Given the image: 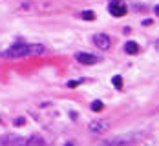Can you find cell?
I'll return each mask as SVG.
<instances>
[{"label": "cell", "instance_id": "cell-1", "mask_svg": "<svg viewBox=\"0 0 159 146\" xmlns=\"http://www.w3.org/2000/svg\"><path fill=\"white\" fill-rule=\"evenodd\" d=\"M44 51H46V48L42 44H13L2 55H4V59H24V57L42 55Z\"/></svg>", "mask_w": 159, "mask_h": 146}, {"label": "cell", "instance_id": "cell-2", "mask_svg": "<svg viewBox=\"0 0 159 146\" xmlns=\"http://www.w3.org/2000/svg\"><path fill=\"white\" fill-rule=\"evenodd\" d=\"M135 135L134 133H125V135H117V137H111L108 141H104L102 146H126L130 141H134Z\"/></svg>", "mask_w": 159, "mask_h": 146}, {"label": "cell", "instance_id": "cell-3", "mask_svg": "<svg viewBox=\"0 0 159 146\" xmlns=\"http://www.w3.org/2000/svg\"><path fill=\"white\" fill-rule=\"evenodd\" d=\"M108 11H110L113 16H117V18H119V16L126 15L128 9H126V4H125L123 0H111L110 6H108Z\"/></svg>", "mask_w": 159, "mask_h": 146}, {"label": "cell", "instance_id": "cell-4", "mask_svg": "<svg viewBox=\"0 0 159 146\" xmlns=\"http://www.w3.org/2000/svg\"><path fill=\"white\" fill-rule=\"evenodd\" d=\"M75 59H77V62H79V64H86V66L97 64V62L101 60L97 55H92V53H84V51H79V53H75Z\"/></svg>", "mask_w": 159, "mask_h": 146}, {"label": "cell", "instance_id": "cell-5", "mask_svg": "<svg viewBox=\"0 0 159 146\" xmlns=\"http://www.w3.org/2000/svg\"><path fill=\"white\" fill-rule=\"evenodd\" d=\"M20 143H22V137L16 133H7L0 137V146H20Z\"/></svg>", "mask_w": 159, "mask_h": 146}, {"label": "cell", "instance_id": "cell-6", "mask_svg": "<svg viewBox=\"0 0 159 146\" xmlns=\"http://www.w3.org/2000/svg\"><path fill=\"white\" fill-rule=\"evenodd\" d=\"M93 44H95L97 48L101 49H108L111 44L110 37L108 35H104V33H97V35H93Z\"/></svg>", "mask_w": 159, "mask_h": 146}, {"label": "cell", "instance_id": "cell-7", "mask_svg": "<svg viewBox=\"0 0 159 146\" xmlns=\"http://www.w3.org/2000/svg\"><path fill=\"white\" fill-rule=\"evenodd\" d=\"M110 130V124L106 122V121H101V119H97L93 122H90V131L92 133H104V131Z\"/></svg>", "mask_w": 159, "mask_h": 146}, {"label": "cell", "instance_id": "cell-8", "mask_svg": "<svg viewBox=\"0 0 159 146\" xmlns=\"http://www.w3.org/2000/svg\"><path fill=\"white\" fill-rule=\"evenodd\" d=\"M20 146H48V143H46L40 135H31V137H28V139L22 137Z\"/></svg>", "mask_w": 159, "mask_h": 146}, {"label": "cell", "instance_id": "cell-9", "mask_svg": "<svg viewBox=\"0 0 159 146\" xmlns=\"http://www.w3.org/2000/svg\"><path fill=\"white\" fill-rule=\"evenodd\" d=\"M125 51H126V53H130V55H135V53H139V46H137V42H134V40L126 42Z\"/></svg>", "mask_w": 159, "mask_h": 146}, {"label": "cell", "instance_id": "cell-10", "mask_svg": "<svg viewBox=\"0 0 159 146\" xmlns=\"http://www.w3.org/2000/svg\"><path fill=\"white\" fill-rule=\"evenodd\" d=\"M102 108H104V104H102L101 100H93V102H92V112H101Z\"/></svg>", "mask_w": 159, "mask_h": 146}, {"label": "cell", "instance_id": "cell-11", "mask_svg": "<svg viewBox=\"0 0 159 146\" xmlns=\"http://www.w3.org/2000/svg\"><path fill=\"white\" fill-rule=\"evenodd\" d=\"M82 18H84V20H95V13H93V11H82Z\"/></svg>", "mask_w": 159, "mask_h": 146}, {"label": "cell", "instance_id": "cell-12", "mask_svg": "<svg viewBox=\"0 0 159 146\" xmlns=\"http://www.w3.org/2000/svg\"><path fill=\"white\" fill-rule=\"evenodd\" d=\"M111 82H113V86H115V88H123V77L115 75V77L111 79Z\"/></svg>", "mask_w": 159, "mask_h": 146}, {"label": "cell", "instance_id": "cell-13", "mask_svg": "<svg viewBox=\"0 0 159 146\" xmlns=\"http://www.w3.org/2000/svg\"><path fill=\"white\" fill-rule=\"evenodd\" d=\"M13 124H15V126H22V124H26V117H16L15 121H13Z\"/></svg>", "mask_w": 159, "mask_h": 146}, {"label": "cell", "instance_id": "cell-14", "mask_svg": "<svg viewBox=\"0 0 159 146\" xmlns=\"http://www.w3.org/2000/svg\"><path fill=\"white\" fill-rule=\"evenodd\" d=\"M82 81H68V88H77Z\"/></svg>", "mask_w": 159, "mask_h": 146}, {"label": "cell", "instance_id": "cell-15", "mask_svg": "<svg viewBox=\"0 0 159 146\" xmlns=\"http://www.w3.org/2000/svg\"><path fill=\"white\" fill-rule=\"evenodd\" d=\"M64 146H75V144H73V143H66Z\"/></svg>", "mask_w": 159, "mask_h": 146}]
</instances>
